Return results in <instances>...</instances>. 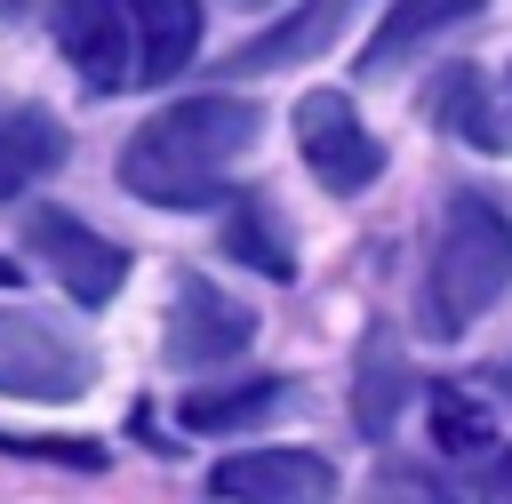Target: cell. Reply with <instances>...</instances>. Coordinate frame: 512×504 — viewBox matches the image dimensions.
<instances>
[{
    "label": "cell",
    "instance_id": "6",
    "mask_svg": "<svg viewBox=\"0 0 512 504\" xmlns=\"http://www.w3.org/2000/svg\"><path fill=\"white\" fill-rule=\"evenodd\" d=\"M248 336H256V312L240 296H224L200 272L176 280V296H168V344H160L168 368H224V360L248 352Z\"/></svg>",
    "mask_w": 512,
    "mask_h": 504
},
{
    "label": "cell",
    "instance_id": "5",
    "mask_svg": "<svg viewBox=\"0 0 512 504\" xmlns=\"http://www.w3.org/2000/svg\"><path fill=\"white\" fill-rule=\"evenodd\" d=\"M24 248L64 280L72 304H112L120 280H128V248L104 240L96 224H80L72 208H32V216H24Z\"/></svg>",
    "mask_w": 512,
    "mask_h": 504
},
{
    "label": "cell",
    "instance_id": "11",
    "mask_svg": "<svg viewBox=\"0 0 512 504\" xmlns=\"http://www.w3.org/2000/svg\"><path fill=\"white\" fill-rule=\"evenodd\" d=\"M56 168H64V120L40 104H0V200L32 192Z\"/></svg>",
    "mask_w": 512,
    "mask_h": 504
},
{
    "label": "cell",
    "instance_id": "17",
    "mask_svg": "<svg viewBox=\"0 0 512 504\" xmlns=\"http://www.w3.org/2000/svg\"><path fill=\"white\" fill-rule=\"evenodd\" d=\"M432 440L448 456H488L496 448V424H488V408L472 392H432Z\"/></svg>",
    "mask_w": 512,
    "mask_h": 504
},
{
    "label": "cell",
    "instance_id": "14",
    "mask_svg": "<svg viewBox=\"0 0 512 504\" xmlns=\"http://www.w3.org/2000/svg\"><path fill=\"white\" fill-rule=\"evenodd\" d=\"M432 120H440L448 136H464L472 152H504V120H496L488 80H480L472 64H448V72L432 80Z\"/></svg>",
    "mask_w": 512,
    "mask_h": 504
},
{
    "label": "cell",
    "instance_id": "10",
    "mask_svg": "<svg viewBox=\"0 0 512 504\" xmlns=\"http://www.w3.org/2000/svg\"><path fill=\"white\" fill-rule=\"evenodd\" d=\"M360 0H304V8H288L280 24H264L248 48H232L224 56V72L232 80H248V72H288V64H304V56H320L336 32H344V16H352Z\"/></svg>",
    "mask_w": 512,
    "mask_h": 504
},
{
    "label": "cell",
    "instance_id": "22",
    "mask_svg": "<svg viewBox=\"0 0 512 504\" xmlns=\"http://www.w3.org/2000/svg\"><path fill=\"white\" fill-rule=\"evenodd\" d=\"M0 288H16V264H8V256H0Z\"/></svg>",
    "mask_w": 512,
    "mask_h": 504
},
{
    "label": "cell",
    "instance_id": "12",
    "mask_svg": "<svg viewBox=\"0 0 512 504\" xmlns=\"http://www.w3.org/2000/svg\"><path fill=\"white\" fill-rule=\"evenodd\" d=\"M464 16H480V0H392L384 24H376V40L360 48V72H392V64H408L424 40H440V32L464 24Z\"/></svg>",
    "mask_w": 512,
    "mask_h": 504
},
{
    "label": "cell",
    "instance_id": "3",
    "mask_svg": "<svg viewBox=\"0 0 512 504\" xmlns=\"http://www.w3.org/2000/svg\"><path fill=\"white\" fill-rule=\"evenodd\" d=\"M296 152L320 176V192H336V200H352V192H368L384 176V144L368 136V120L352 112V96H336V88L296 96Z\"/></svg>",
    "mask_w": 512,
    "mask_h": 504
},
{
    "label": "cell",
    "instance_id": "2",
    "mask_svg": "<svg viewBox=\"0 0 512 504\" xmlns=\"http://www.w3.org/2000/svg\"><path fill=\"white\" fill-rule=\"evenodd\" d=\"M504 288H512V216L488 192H448L432 264H424V328L464 336L472 320L504 304Z\"/></svg>",
    "mask_w": 512,
    "mask_h": 504
},
{
    "label": "cell",
    "instance_id": "7",
    "mask_svg": "<svg viewBox=\"0 0 512 504\" xmlns=\"http://www.w3.org/2000/svg\"><path fill=\"white\" fill-rule=\"evenodd\" d=\"M224 504H336V464L320 448H240L208 472Z\"/></svg>",
    "mask_w": 512,
    "mask_h": 504
},
{
    "label": "cell",
    "instance_id": "4",
    "mask_svg": "<svg viewBox=\"0 0 512 504\" xmlns=\"http://www.w3.org/2000/svg\"><path fill=\"white\" fill-rule=\"evenodd\" d=\"M96 376V360L40 312L0 304V392L8 400H80Z\"/></svg>",
    "mask_w": 512,
    "mask_h": 504
},
{
    "label": "cell",
    "instance_id": "9",
    "mask_svg": "<svg viewBox=\"0 0 512 504\" xmlns=\"http://www.w3.org/2000/svg\"><path fill=\"white\" fill-rule=\"evenodd\" d=\"M120 16H128L136 88H160L200 56V0H120Z\"/></svg>",
    "mask_w": 512,
    "mask_h": 504
},
{
    "label": "cell",
    "instance_id": "18",
    "mask_svg": "<svg viewBox=\"0 0 512 504\" xmlns=\"http://www.w3.org/2000/svg\"><path fill=\"white\" fill-rule=\"evenodd\" d=\"M360 504H456V496H448L424 464H384V472L368 480V496H360Z\"/></svg>",
    "mask_w": 512,
    "mask_h": 504
},
{
    "label": "cell",
    "instance_id": "15",
    "mask_svg": "<svg viewBox=\"0 0 512 504\" xmlns=\"http://www.w3.org/2000/svg\"><path fill=\"white\" fill-rule=\"evenodd\" d=\"M224 256H240V264L264 272V280H296V248H288L272 200H256V192L224 208Z\"/></svg>",
    "mask_w": 512,
    "mask_h": 504
},
{
    "label": "cell",
    "instance_id": "21",
    "mask_svg": "<svg viewBox=\"0 0 512 504\" xmlns=\"http://www.w3.org/2000/svg\"><path fill=\"white\" fill-rule=\"evenodd\" d=\"M488 384H496V392L512 400V360H496V376H488Z\"/></svg>",
    "mask_w": 512,
    "mask_h": 504
},
{
    "label": "cell",
    "instance_id": "8",
    "mask_svg": "<svg viewBox=\"0 0 512 504\" xmlns=\"http://www.w3.org/2000/svg\"><path fill=\"white\" fill-rule=\"evenodd\" d=\"M56 48H64V64H72L96 96L136 88V56H128V16H120V0H56Z\"/></svg>",
    "mask_w": 512,
    "mask_h": 504
},
{
    "label": "cell",
    "instance_id": "1",
    "mask_svg": "<svg viewBox=\"0 0 512 504\" xmlns=\"http://www.w3.org/2000/svg\"><path fill=\"white\" fill-rule=\"evenodd\" d=\"M264 112L248 96H176L120 144V184L152 208H216L232 160L256 144Z\"/></svg>",
    "mask_w": 512,
    "mask_h": 504
},
{
    "label": "cell",
    "instance_id": "20",
    "mask_svg": "<svg viewBox=\"0 0 512 504\" xmlns=\"http://www.w3.org/2000/svg\"><path fill=\"white\" fill-rule=\"evenodd\" d=\"M480 496H488V504H512V456H496V448H488V472H480Z\"/></svg>",
    "mask_w": 512,
    "mask_h": 504
},
{
    "label": "cell",
    "instance_id": "19",
    "mask_svg": "<svg viewBox=\"0 0 512 504\" xmlns=\"http://www.w3.org/2000/svg\"><path fill=\"white\" fill-rule=\"evenodd\" d=\"M0 448H8V456H56V464H72V472H96V464H104L96 440H32V432H0Z\"/></svg>",
    "mask_w": 512,
    "mask_h": 504
},
{
    "label": "cell",
    "instance_id": "16",
    "mask_svg": "<svg viewBox=\"0 0 512 504\" xmlns=\"http://www.w3.org/2000/svg\"><path fill=\"white\" fill-rule=\"evenodd\" d=\"M288 400L280 376H248V384H216V392H184L176 424L184 432H240V424H264L272 408Z\"/></svg>",
    "mask_w": 512,
    "mask_h": 504
},
{
    "label": "cell",
    "instance_id": "13",
    "mask_svg": "<svg viewBox=\"0 0 512 504\" xmlns=\"http://www.w3.org/2000/svg\"><path fill=\"white\" fill-rule=\"evenodd\" d=\"M400 400H408V360H400V344H392L384 328H368L360 376H352V424H360L368 440H384V432L400 424Z\"/></svg>",
    "mask_w": 512,
    "mask_h": 504
}]
</instances>
